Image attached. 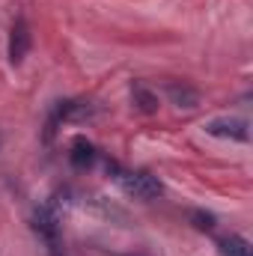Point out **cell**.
<instances>
[{"label": "cell", "instance_id": "cell-1", "mask_svg": "<svg viewBox=\"0 0 253 256\" xmlns=\"http://www.w3.org/2000/svg\"><path fill=\"white\" fill-rule=\"evenodd\" d=\"M108 173H110L114 182H116L128 196H134V200L149 202V200H158V196L164 194L161 182H158L152 173H146V170H126V167H120L116 161H108Z\"/></svg>", "mask_w": 253, "mask_h": 256}, {"label": "cell", "instance_id": "cell-2", "mask_svg": "<svg viewBox=\"0 0 253 256\" xmlns=\"http://www.w3.org/2000/svg\"><path fill=\"white\" fill-rule=\"evenodd\" d=\"M33 230L45 238L48 254L63 256V248H60V218H57V208H54V206H39V208H36V214H33Z\"/></svg>", "mask_w": 253, "mask_h": 256}, {"label": "cell", "instance_id": "cell-3", "mask_svg": "<svg viewBox=\"0 0 253 256\" xmlns=\"http://www.w3.org/2000/svg\"><path fill=\"white\" fill-rule=\"evenodd\" d=\"M206 134L220 137V140H238V143H244L250 137V126H248V120H238V116H218V120L206 122Z\"/></svg>", "mask_w": 253, "mask_h": 256}, {"label": "cell", "instance_id": "cell-4", "mask_svg": "<svg viewBox=\"0 0 253 256\" xmlns=\"http://www.w3.org/2000/svg\"><path fill=\"white\" fill-rule=\"evenodd\" d=\"M30 42H33V36H30L27 18H24V15H18V18H15V24H12V30H9V63H12V66L24 63V57L30 54Z\"/></svg>", "mask_w": 253, "mask_h": 256}, {"label": "cell", "instance_id": "cell-5", "mask_svg": "<svg viewBox=\"0 0 253 256\" xmlns=\"http://www.w3.org/2000/svg\"><path fill=\"white\" fill-rule=\"evenodd\" d=\"M164 90H167V96H170V102H173L176 108H182V110L200 108V90L190 86V84H185V80H170Z\"/></svg>", "mask_w": 253, "mask_h": 256}, {"label": "cell", "instance_id": "cell-6", "mask_svg": "<svg viewBox=\"0 0 253 256\" xmlns=\"http://www.w3.org/2000/svg\"><path fill=\"white\" fill-rule=\"evenodd\" d=\"M68 161L78 167V170H86L98 161V149L86 140V137H74L72 146H68Z\"/></svg>", "mask_w": 253, "mask_h": 256}, {"label": "cell", "instance_id": "cell-7", "mask_svg": "<svg viewBox=\"0 0 253 256\" xmlns=\"http://www.w3.org/2000/svg\"><path fill=\"white\" fill-rule=\"evenodd\" d=\"M218 250H220V256H253L250 242H248L244 236H236V232L224 236V238L218 242Z\"/></svg>", "mask_w": 253, "mask_h": 256}, {"label": "cell", "instance_id": "cell-8", "mask_svg": "<svg viewBox=\"0 0 253 256\" xmlns=\"http://www.w3.org/2000/svg\"><path fill=\"white\" fill-rule=\"evenodd\" d=\"M131 102H134V108L140 114H155L158 110V96L152 90H146L143 84H134L131 86Z\"/></svg>", "mask_w": 253, "mask_h": 256}, {"label": "cell", "instance_id": "cell-9", "mask_svg": "<svg viewBox=\"0 0 253 256\" xmlns=\"http://www.w3.org/2000/svg\"><path fill=\"white\" fill-rule=\"evenodd\" d=\"M190 220L196 230H214V214L208 212H190Z\"/></svg>", "mask_w": 253, "mask_h": 256}]
</instances>
